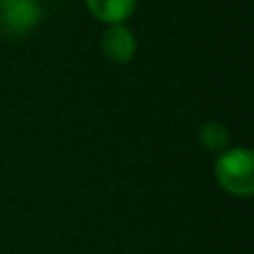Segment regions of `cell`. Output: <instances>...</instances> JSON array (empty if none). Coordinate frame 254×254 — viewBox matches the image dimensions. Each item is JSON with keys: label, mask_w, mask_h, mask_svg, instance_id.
Masks as SVG:
<instances>
[{"label": "cell", "mask_w": 254, "mask_h": 254, "mask_svg": "<svg viewBox=\"0 0 254 254\" xmlns=\"http://www.w3.org/2000/svg\"><path fill=\"white\" fill-rule=\"evenodd\" d=\"M219 185L232 196H252L254 192V154L250 147L221 152L214 163Z\"/></svg>", "instance_id": "1"}, {"label": "cell", "mask_w": 254, "mask_h": 254, "mask_svg": "<svg viewBox=\"0 0 254 254\" xmlns=\"http://www.w3.org/2000/svg\"><path fill=\"white\" fill-rule=\"evenodd\" d=\"M0 18L11 34H29L40 22V7L36 0H0Z\"/></svg>", "instance_id": "2"}, {"label": "cell", "mask_w": 254, "mask_h": 254, "mask_svg": "<svg viewBox=\"0 0 254 254\" xmlns=\"http://www.w3.org/2000/svg\"><path fill=\"white\" fill-rule=\"evenodd\" d=\"M101 49H103L107 61L116 63V65H125V63H129L136 54V38L129 29H125V27L112 25L110 29L103 34Z\"/></svg>", "instance_id": "3"}, {"label": "cell", "mask_w": 254, "mask_h": 254, "mask_svg": "<svg viewBox=\"0 0 254 254\" xmlns=\"http://www.w3.org/2000/svg\"><path fill=\"white\" fill-rule=\"evenodd\" d=\"M85 2L98 20L110 25H121L131 16L136 7V0H85Z\"/></svg>", "instance_id": "4"}, {"label": "cell", "mask_w": 254, "mask_h": 254, "mask_svg": "<svg viewBox=\"0 0 254 254\" xmlns=\"http://www.w3.org/2000/svg\"><path fill=\"white\" fill-rule=\"evenodd\" d=\"M198 136H201V143L205 145V149H210V152H223L230 140L228 129L221 123H205Z\"/></svg>", "instance_id": "5"}]
</instances>
